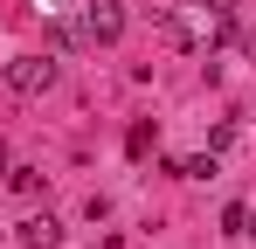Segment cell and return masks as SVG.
<instances>
[{
    "label": "cell",
    "mask_w": 256,
    "mask_h": 249,
    "mask_svg": "<svg viewBox=\"0 0 256 249\" xmlns=\"http://www.w3.org/2000/svg\"><path fill=\"white\" fill-rule=\"evenodd\" d=\"M160 35H166L173 48H194V28H187V21H180L173 7H166V14H160Z\"/></svg>",
    "instance_id": "obj_4"
},
{
    "label": "cell",
    "mask_w": 256,
    "mask_h": 249,
    "mask_svg": "<svg viewBox=\"0 0 256 249\" xmlns=\"http://www.w3.org/2000/svg\"><path fill=\"white\" fill-rule=\"evenodd\" d=\"M173 173H180V180H214V152H194V160H180Z\"/></svg>",
    "instance_id": "obj_5"
},
{
    "label": "cell",
    "mask_w": 256,
    "mask_h": 249,
    "mask_svg": "<svg viewBox=\"0 0 256 249\" xmlns=\"http://www.w3.org/2000/svg\"><path fill=\"white\" fill-rule=\"evenodd\" d=\"M125 146H132V160H146V152H152V124L138 118V124H132V138H125Z\"/></svg>",
    "instance_id": "obj_8"
},
{
    "label": "cell",
    "mask_w": 256,
    "mask_h": 249,
    "mask_svg": "<svg viewBox=\"0 0 256 249\" xmlns=\"http://www.w3.org/2000/svg\"><path fill=\"white\" fill-rule=\"evenodd\" d=\"M125 35V0H84V42H118Z\"/></svg>",
    "instance_id": "obj_1"
},
{
    "label": "cell",
    "mask_w": 256,
    "mask_h": 249,
    "mask_svg": "<svg viewBox=\"0 0 256 249\" xmlns=\"http://www.w3.org/2000/svg\"><path fill=\"white\" fill-rule=\"evenodd\" d=\"M7 187H14V194H42V173H35V166H7Z\"/></svg>",
    "instance_id": "obj_6"
},
{
    "label": "cell",
    "mask_w": 256,
    "mask_h": 249,
    "mask_svg": "<svg viewBox=\"0 0 256 249\" xmlns=\"http://www.w3.org/2000/svg\"><path fill=\"white\" fill-rule=\"evenodd\" d=\"M222 228H228V236H250V208H242V201L222 208Z\"/></svg>",
    "instance_id": "obj_7"
},
{
    "label": "cell",
    "mask_w": 256,
    "mask_h": 249,
    "mask_svg": "<svg viewBox=\"0 0 256 249\" xmlns=\"http://www.w3.org/2000/svg\"><path fill=\"white\" fill-rule=\"evenodd\" d=\"M242 48H250V56H256V28H250V35H242Z\"/></svg>",
    "instance_id": "obj_9"
},
{
    "label": "cell",
    "mask_w": 256,
    "mask_h": 249,
    "mask_svg": "<svg viewBox=\"0 0 256 249\" xmlns=\"http://www.w3.org/2000/svg\"><path fill=\"white\" fill-rule=\"evenodd\" d=\"M14 242H21V249H56V242H62V222H56V214H28Z\"/></svg>",
    "instance_id": "obj_3"
},
{
    "label": "cell",
    "mask_w": 256,
    "mask_h": 249,
    "mask_svg": "<svg viewBox=\"0 0 256 249\" xmlns=\"http://www.w3.org/2000/svg\"><path fill=\"white\" fill-rule=\"evenodd\" d=\"M7 83H14L21 97H42L48 83H56V56H14V62H7Z\"/></svg>",
    "instance_id": "obj_2"
},
{
    "label": "cell",
    "mask_w": 256,
    "mask_h": 249,
    "mask_svg": "<svg viewBox=\"0 0 256 249\" xmlns=\"http://www.w3.org/2000/svg\"><path fill=\"white\" fill-rule=\"evenodd\" d=\"M0 173H7V146H0Z\"/></svg>",
    "instance_id": "obj_10"
},
{
    "label": "cell",
    "mask_w": 256,
    "mask_h": 249,
    "mask_svg": "<svg viewBox=\"0 0 256 249\" xmlns=\"http://www.w3.org/2000/svg\"><path fill=\"white\" fill-rule=\"evenodd\" d=\"M250 236H256V208H250Z\"/></svg>",
    "instance_id": "obj_11"
}]
</instances>
